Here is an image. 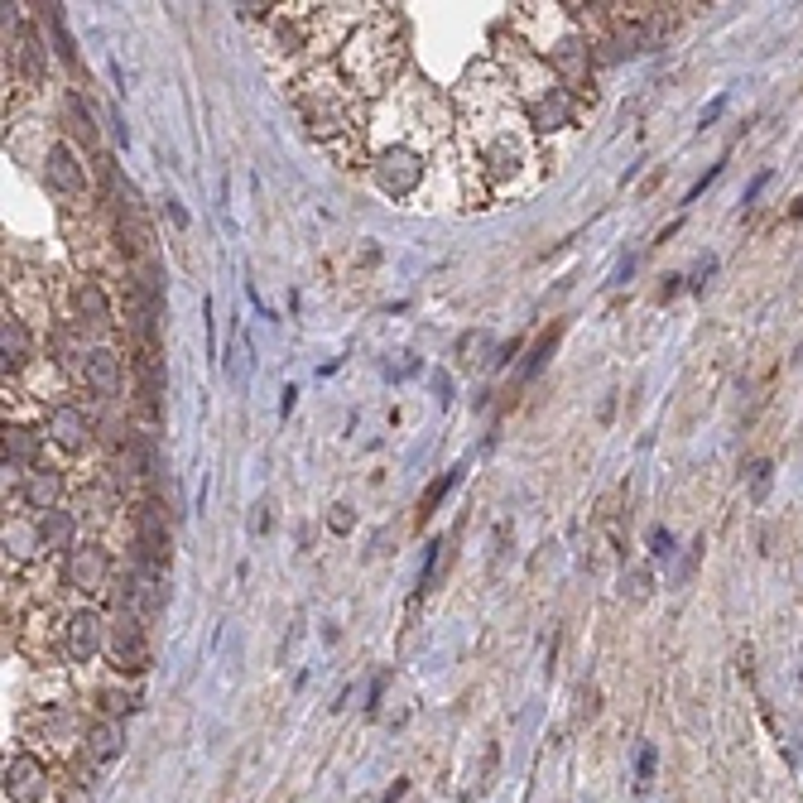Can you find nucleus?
Wrapping results in <instances>:
<instances>
[{"label": "nucleus", "instance_id": "obj_1", "mask_svg": "<svg viewBox=\"0 0 803 803\" xmlns=\"http://www.w3.org/2000/svg\"><path fill=\"white\" fill-rule=\"evenodd\" d=\"M375 183L390 197H410L419 183H424V159H419L414 149H385L375 159Z\"/></svg>", "mask_w": 803, "mask_h": 803}, {"label": "nucleus", "instance_id": "obj_2", "mask_svg": "<svg viewBox=\"0 0 803 803\" xmlns=\"http://www.w3.org/2000/svg\"><path fill=\"white\" fill-rule=\"evenodd\" d=\"M111 659H116L121 673H145L149 669V645H145V630H140L135 611H121L116 630H111Z\"/></svg>", "mask_w": 803, "mask_h": 803}, {"label": "nucleus", "instance_id": "obj_3", "mask_svg": "<svg viewBox=\"0 0 803 803\" xmlns=\"http://www.w3.org/2000/svg\"><path fill=\"white\" fill-rule=\"evenodd\" d=\"M106 554L96 544H77V548H68V563H63V582L68 587H77V591H92V587H102L106 582Z\"/></svg>", "mask_w": 803, "mask_h": 803}, {"label": "nucleus", "instance_id": "obj_4", "mask_svg": "<svg viewBox=\"0 0 803 803\" xmlns=\"http://www.w3.org/2000/svg\"><path fill=\"white\" fill-rule=\"evenodd\" d=\"M44 784H49V774H44V765H39L34 755H15L5 765V794H10V803H39V798H44Z\"/></svg>", "mask_w": 803, "mask_h": 803}, {"label": "nucleus", "instance_id": "obj_5", "mask_svg": "<svg viewBox=\"0 0 803 803\" xmlns=\"http://www.w3.org/2000/svg\"><path fill=\"white\" fill-rule=\"evenodd\" d=\"M82 380H87L96 394H116L121 390V356L111 347L87 351V361H82Z\"/></svg>", "mask_w": 803, "mask_h": 803}, {"label": "nucleus", "instance_id": "obj_6", "mask_svg": "<svg viewBox=\"0 0 803 803\" xmlns=\"http://www.w3.org/2000/svg\"><path fill=\"white\" fill-rule=\"evenodd\" d=\"M102 621H96L92 611H77V616H68V654L77 659V664H87V659L102 650Z\"/></svg>", "mask_w": 803, "mask_h": 803}, {"label": "nucleus", "instance_id": "obj_7", "mask_svg": "<svg viewBox=\"0 0 803 803\" xmlns=\"http://www.w3.org/2000/svg\"><path fill=\"white\" fill-rule=\"evenodd\" d=\"M49 433L68 447V453H77V447L87 443V414L73 410V404H59V410H53V419H49Z\"/></svg>", "mask_w": 803, "mask_h": 803}, {"label": "nucleus", "instance_id": "obj_8", "mask_svg": "<svg viewBox=\"0 0 803 803\" xmlns=\"http://www.w3.org/2000/svg\"><path fill=\"white\" fill-rule=\"evenodd\" d=\"M49 183L59 193H82V164H77V154L68 145H53L49 149Z\"/></svg>", "mask_w": 803, "mask_h": 803}, {"label": "nucleus", "instance_id": "obj_9", "mask_svg": "<svg viewBox=\"0 0 803 803\" xmlns=\"http://www.w3.org/2000/svg\"><path fill=\"white\" fill-rule=\"evenodd\" d=\"M121 250L131 260H154V231H149V221L140 212H125L121 217Z\"/></svg>", "mask_w": 803, "mask_h": 803}, {"label": "nucleus", "instance_id": "obj_10", "mask_svg": "<svg viewBox=\"0 0 803 803\" xmlns=\"http://www.w3.org/2000/svg\"><path fill=\"white\" fill-rule=\"evenodd\" d=\"M63 496V476L53 467H34L30 482H24V501L34 505V510H53V501Z\"/></svg>", "mask_w": 803, "mask_h": 803}, {"label": "nucleus", "instance_id": "obj_11", "mask_svg": "<svg viewBox=\"0 0 803 803\" xmlns=\"http://www.w3.org/2000/svg\"><path fill=\"white\" fill-rule=\"evenodd\" d=\"M125 751V731H121V722H96L92 726V736H87V755L96 760V765H111Z\"/></svg>", "mask_w": 803, "mask_h": 803}, {"label": "nucleus", "instance_id": "obj_12", "mask_svg": "<svg viewBox=\"0 0 803 803\" xmlns=\"http://www.w3.org/2000/svg\"><path fill=\"white\" fill-rule=\"evenodd\" d=\"M0 356H5V375L20 371L24 356H30V332H24V322L10 318V313H5V328H0Z\"/></svg>", "mask_w": 803, "mask_h": 803}, {"label": "nucleus", "instance_id": "obj_13", "mask_svg": "<svg viewBox=\"0 0 803 803\" xmlns=\"http://www.w3.org/2000/svg\"><path fill=\"white\" fill-rule=\"evenodd\" d=\"M77 313H82V322L87 328H111V303H106V293H102V284H82L77 289Z\"/></svg>", "mask_w": 803, "mask_h": 803}, {"label": "nucleus", "instance_id": "obj_14", "mask_svg": "<svg viewBox=\"0 0 803 803\" xmlns=\"http://www.w3.org/2000/svg\"><path fill=\"white\" fill-rule=\"evenodd\" d=\"M68 539H73V519H68L63 510H49L44 519H39V544L44 548H68Z\"/></svg>", "mask_w": 803, "mask_h": 803}, {"label": "nucleus", "instance_id": "obj_15", "mask_svg": "<svg viewBox=\"0 0 803 803\" xmlns=\"http://www.w3.org/2000/svg\"><path fill=\"white\" fill-rule=\"evenodd\" d=\"M68 125H73V135L82 140L87 149H96V125H92V111L82 96H68Z\"/></svg>", "mask_w": 803, "mask_h": 803}, {"label": "nucleus", "instance_id": "obj_16", "mask_svg": "<svg viewBox=\"0 0 803 803\" xmlns=\"http://www.w3.org/2000/svg\"><path fill=\"white\" fill-rule=\"evenodd\" d=\"M39 457V438L30 429H5V462H34Z\"/></svg>", "mask_w": 803, "mask_h": 803}, {"label": "nucleus", "instance_id": "obj_17", "mask_svg": "<svg viewBox=\"0 0 803 803\" xmlns=\"http://www.w3.org/2000/svg\"><path fill=\"white\" fill-rule=\"evenodd\" d=\"M20 59H24V73L30 77H44V49H39V39L30 34V30H20Z\"/></svg>", "mask_w": 803, "mask_h": 803}, {"label": "nucleus", "instance_id": "obj_18", "mask_svg": "<svg viewBox=\"0 0 803 803\" xmlns=\"http://www.w3.org/2000/svg\"><path fill=\"white\" fill-rule=\"evenodd\" d=\"M49 30H53V44H59V59H63L68 68H77V49H73V39H68V30H63L59 5H49Z\"/></svg>", "mask_w": 803, "mask_h": 803}, {"label": "nucleus", "instance_id": "obj_19", "mask_svg": "<svg viewBox=\"0 0 803 803\" xmlns=\"http://www.w3.org/2000/svg\"><path fill=\"white\" fill-rule=\"evenodd\" d=\"M457 482H462V467H453V472H443V482H433V486L424 491V501H419V519H424V515H429V510H433V505H438V501H443V496H447V491H453Z\"/></svg>", "mask_w": 803, "mask_h": 803}, {"label": "nucleus", "instance_id": "obj_20", "mask_svg": "<svg viewBox=\"0 0 803 803\" xmlns=\"http://www.w3.org/2000/svg\"><path fill=\"white\" fill-rule=\"evenodd\" d=\"M650 582H654V577L645 573V568L630 573V587H626V591H630V601H645V597H650Z\"/></svg>", "mask_w": 803, "mask_h": 803}, {"label": "nucleus", "instance_id": "obj_21", "mask_svg": "<svg viewBox=\"0 0 803 803\" xmlns=\"http://www.w3.org/2000/svg\"><path fill=\"white\" fill-rule=\"evenodd\" d=\"M554 342H558V332H548L544 342L534 347V356H529V365H525V375H534V371H539V365H544V356H548V351H554Z\"/></svg>", "mask_w": 803, "mask_h": 803}, {"label": "nucleus", "instance_id": "obj_22", "mask_svg": "<svg viewBox=\"0 0 803 803\" xmlns=\"http://www.w3.org/2000/svg\"><path fill=\"white\" fill-rule=\"evenodd\" d=\"M654 760H659V755H654V745H645V751H640V765H636V774H640V789L654 780Z\"/></svg>", "mask_w": 803, "mask_h": 803}, {"label": "nucleus", "instance_id": "obj_23", "mask_svg": "<svg viewBox=\"0 0 803 803\" xmlns=\"http://www.w3.org/2000/svg\"><path fill=\"white\" fill-rule=\"evenodd\" d=\"M765 491H770V462H760L755 476H751V496H755V501H765Z\"/></svg>", "mask_w": 803, "mask_h": 803}, {"label": "nucleus", "instance_id": "obj_24", "mask_svg": "<svg viewBox=\"0 0 803 803\" xmlns=\"http://www.w3.org/2000/svg\"><path fill=\"white\" fill-rule=\"evenodd\" d=\"M650 544H654V554H659V558H669V554H673V534H669V529H654V534H650Z\"/></svg>", "mask_w": 803, "mask_h": 803}, {"label": "nucleus", "instance_id": "obj_25", "mask_svg": "<svg viewBox=\"0 0 803 803\" xmlns=\"http://www.w3.org/2000/svg\"><path fill=\"white\" fill-rule=\"evenodd\" d=\"M717 174H722V164H712V168H708V174H702V178L693 183V188H688V203H698V197H702V188H708V183H712Z\"/></svg>", "mask_w": 803, "mask_h": 803}, {"label": "nucleus", "instance_id": "obj_26", "mask_svg": "<svg viewBox=\"0 0 803 803\" xmlns=\"http://www.w3.org/2000/svg\"><path fill=\"white\" fill-rule=\"evenodd\" d=\"M102 702H106V712H111V717H116V712H131V708H135V698H121V693H106Z\"/></svg>", "mask_w": 803, "mask_h": 803}, {"label": "nucleus", "instance_id": "obj_27", "mask_svg": "<svg viewBox=\"0 0 803 803\" xmlns=\"http://www.w3.org/2000/svg\"><path fill=\"white\" fill-rule=\"evenodd\" d=\"M332 529H337V534H347V529H351V515H347V505H332Z\"/></svg>", "mask_w": 803, "mask_h": 803}, {"label": "nucleus", "instance_id": "obj_28", "mask_svg": "<svg viewBox=\"0 0 803 803\" xmlns=\"http://www.w3.org/2000/svg\"><path fill=\"white\" fill-rule=\"evenodd\" d=\"M722 106H726V96H717V102H712L708 111H702V125H712L717 116H722Z\"/></svg>", "mask_w": 803, "mask_h": 803}, {"label": "nucleus", "instance_id": "obj_29", "mask_svg": "<svg viewBox=\"0 0 803 803\" xmlns=\"http://www.w3.org/2000/svg\"><path fill=\"white\" fill-rule=\"evenodd\" d=\"M164 203H168V217H174V221H178V227H188V212H183V207L174 203V197H164Z\"/></svg>", "mask_w": 803, "mask_h": 803}, {"label": "nucleus", "instance_id": "obj_30", "mask_svg": "<svg viewBox=\"0 0 803 803\" xmlns=\"http://www.w3.org/2000/svg\"><path fill=\"white\" fill-rule=\"evenodd\" d=\"M765 183H770V174H760V178L751 183V188H745V203H755V197H760V188H765Z\"/></svg>", "mask_w": 803, "mask_h": 803}]
</instances>
